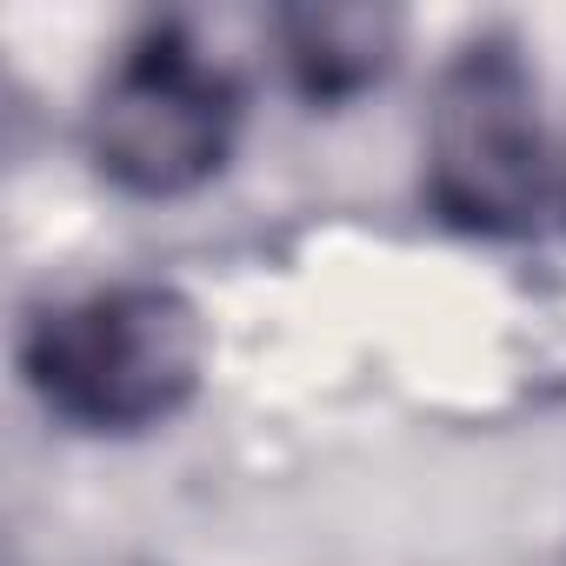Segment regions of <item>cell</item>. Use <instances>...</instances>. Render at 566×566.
<instances>
[{"instance_id": "6da1fadb", "label": "cell", "mask_w": 566, "mask_h": 566, "mask_svg": "<svg viewBox=\"0 0 566 566\" xmlns=\"http://www.w3.org/2000/svg\"><path fill=\"white\" fill-rule=\"evenodd\" d=\"M213 374V327L174 280H107L48 301L21 327V380L41 413L87 440L180 420Z\"/></svg>"}, {"instance_id": "5b68a950", "label": "cell", "mask_w": 566, "mask_h": 566, "mask_svg": "<svg viewBox=\"0 0 566 566\" xmlns=\"http://www.w3.org/2000/svg\"><path fill=\"white\" fill-rule=\"evenodd\" d=\"M553 213L566 220V140H559V193H553Z\"/></svg>"}, {"instance_id": "277c9868", "label": "cell", "mask_w": 566, "mask_h": 566, "mask_svg": "<svg viewBox=\"0 0 566 566\" xmlns=\"http://www.w3.org/2000/svg\"><path fill=\"white\" fill-rule=\"evenodd\" d=\"M273 61L307 107H347L387 87L407 54V14L340 0V8H280L266 21Z\"/></svg>"}, {"instance_id": "3957f363", "label": "cell", "mask_w": 566, "mask_h": 566, "mask_svg": "<svg viewBox=\"0 0 566 566\" xmlns=\"http://www.w3.org/2000/svg\"><path fill=\"white\" fill-rule=\"evenodd\" d=\"M247 94L233 67L180 21L140 28L87 94V167L127 200H187L213 187L240 147Z\"/></svg>"}, {"instance_id": "7a4b0ae2", "label": "cell", "mask_w": 566, "mask_h": 566, "mask_svg": "<svg viewBox=\"0 0 566 566\" xmlns=\"http://www.w3.org/2000/svg\"><path fill=\"white\" fill-rule=\"evenodd\" d=\"M559 193V140L546 127L539 74L506 28L467 34L427 101L420 200L467 240H526Z\"/></svg>"}]
</instances>
